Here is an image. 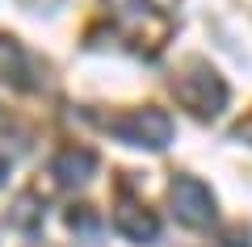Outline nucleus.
<instances>
[{"mask_svg":"<svg viewBox=\"0 0 252 247\" xmlns=\"http://www.w3.org/2000/svg\"><path fill=\"white\" fill-rule=\"evenodd\" d=\"M114 226H118V235H126L130 243H152V239L160 235V222H156V214L147 210V205L130 201V197H122V201H118V210H114Z\"/></svg>","mask_w":252,"mask_h":247,"instance_id":"4","label":"nucleus"},{"mask_svg":"<svg viewBox=\"0 0 252 247\" xmlns=\"http://www.w3.org/2000/svg\"><path fill=\"white\" fill-rule=\"evenodd\" d=\"M38 218H42V210H38V197H34V193H21L17 205H13V226L30 230V226H38Z\"/></svg>","mask_w":252,"mask_h":247,"instance_id":"7","label":"nucleus"},{"mask_svg":"<svg viewBox=\"0 0 252 247\" xmlns=\"http://www.w3.org/2000/svg\"><path fill=\"white\" fill-rule=\"evenodd\" d=\"M105 130L130 147H147V151L168 147L172 138V122L164 109H135V113H122V117H105Z\"/></svg>","mask_w":252,"mask_h":247,"instance_id":"2","label":"nucleus"},{"mask_svg":"<svg viewBox=\"0 0 252 247\" xmlns=\"http://www.w3.org/2000/svg\"><path fill=\"white\" fill-rule=\"evenodd\" d=\"M235 134H240V138H248V142H252V117H248V122H240V126H235Z\"/></svg>","mask_w":252,"mask_h":247,"instance_id":"9","label":"nucleus"},{"mask_svg":"<svg viewBox=\"0 0 252 247\" xmlns=\"http://www.w3.org/2000/svg\"><path fill=\"white\" fill-rule=\"evenodd\" d=\"M168 201H172V214H177L185 226H210V222H215V193H210L198 176L172 180Z\"/></svg>","mask_w":252,"mask_h":247,"instance_id":"3","label":"nucleus"},{"mask_svg":"<svg viewBox=\"0 0 252 247\" xmlns=\"http://www.w3.org/2000/svg\"><path fill=\"white\" fill-rule=\"evenodd\" d=\"M172 92L185 109H193L198 117H215L227 105V84L206 67V63H189L177 80H172Z\"/></svg>","mask_w":252,"mask_h":247,"instance_id":"1","label":"nucleus"},{"mask_svg":"<svg viewBox=\"0 0 252 247\" xmlns=\"http://www.w3.org/2000/svg\"><path fill=\"white\" fill-rule=\"evenodd\" d=\"M0 80H13L17 88L30 84V67H26V51L13 38H0Z\"/></svg>","mask_w":252,"mask_h":247,"instance_id":"6","label":"nucleus"},{"mask_svg":"<svg viewBox=\"0 0 252 247\" xmlns=\"http://www.w3.org/2000/svg\"><path fill=\"white\" fill-rule=\"evenodd\" d=\"M51 172H55L59 185H84V180L97 172V155H93L89 147H67V151H59V159L51 164Z\"/></svg>","mask_w":252,"mask_h":247,"instance_id":"5","label":"nucleus"},{"mask_svg":"<svg viewBox=\"0 0 252 247\" xmlns=\"http://www.w3.org/2000/svg\"><path fill=\"white\" fill-rule=\"evenodd\" d=\"M219 247H248V239H244L240 230H235V235H227V239H223V243H219Z\"/></svg>","mask_w":252,"mask_h":247,"instance_id":"8","label":"nucleus"}]
</instances>
